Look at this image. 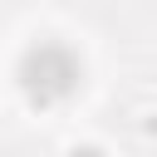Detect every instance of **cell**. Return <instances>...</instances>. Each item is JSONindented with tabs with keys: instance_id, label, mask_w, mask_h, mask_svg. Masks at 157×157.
<instances>
[{
	"instance_id": "cell-2",
	"label": "cell",
	"mask_w": 157,
	"mask_h": 157,
	"mask_svg": "<svg viewBox=\"0 0 157 157\" xmlns=\"http://www.w3.org/2000/svg\"><path fill=\"white\" fill-rule=\"evenodd\" d=\"M74 157H98V152H93V147H83V152H74Z\"/></svg>"
},
{
	"instance_id": "cell-1",
	"label": "cell",
	"mask_w": 157,
	"mask_h": 157,
	"mask_svg": "<svg viewBox=\"0 0 157 157\" xmlns=\"http://www.w3.org/2000/svg\"><path fill=\"white\" fill-rule=\"evenodd\" d=\"M20 78H25V88H29L34 103H54V98H64L78 83V64H74V54H64L54 44H39V49L25 54Z\"/></svg>"
}]
</instances>
